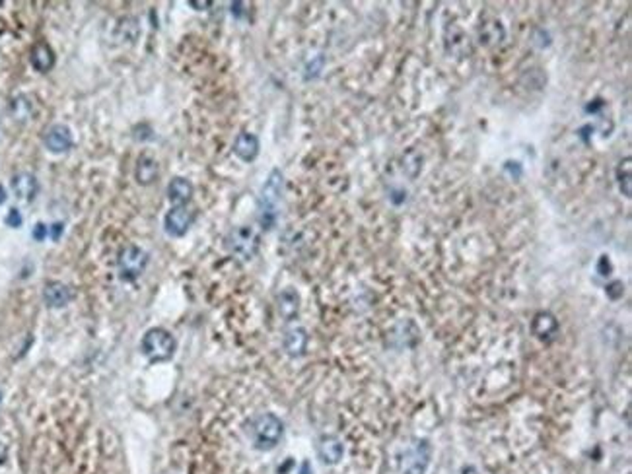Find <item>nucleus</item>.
Here are the masks:
<instances>
[{
	"mask_svg": "<svg viewBox=\"0 0 632 474\" xmlns=\"http://www.w3.org/2000/svg\"><path fill=\"white\" fill-rule=\"evenodd\" d=\"M148 264V253L139 245H127L121 249L117 259V270L121 280L125 282H133L144 272Z\"/></svg>",
	"mask_w": 632,
	"mask_h": 474,
	"instance_id": "obj_5",
	"label": "nucleus"
},
{
	"mask_svg": "<svg viewBox=\"0 0 632 474\" xmlns=\"http://www.w3.org/2000/svg\"><path fill=\"white\" fill-rule=\"evenodd\" d=\"M531 330H533V335L537 338H541V340H551L552 336L557 335V330H559V321L555 319V315L551 313H537L533 317V321H531Z\"/></svg>",
	"mask_w": 632,
	"mask_h": 474,
	"instance_id": "obj_17",
	"label": "nucleus"
},
{
	"mask_svg": "<svg viewBox=\"0 0 632 474\" xmlns=\"http://www.w3.org/2000/svg\"><path fill=\"white\" fill-rule=\"evenodd\" d=\"M279 313L280 317L286 323L294 321L298 313H300V296L296 292L294 288H284L282 292L279 293Z\"/></svg>",
	"mask_w": 632,
	"mask_h": 474,
	"instance_id": "obj_12",
	"label": "nucleus"
},
{
	"mask_svg": "<svg viewBox=\"0 0 632 474\" xmlns=\"http://www.w3.org/2000/svg\"><path fill=\"white\" fill-rule=\"evenodd\" d=\"M191 6H195L197 10H205V8L213 6V4L210 2H191Z\"/></svg>",
	"mask_w": 632,
	"mask_h": 474,
	"instance_id": "obj_24",
	"label": "nucleus"
},
{
	"mask_svg": "<svg viewBox=\"0 0 632 474\" xmlns=\"http://www.w3.org/2000/svg\"><path fill=\"white\" fill-rule=\"evenodd\" d=\"M317 455L325 465H337L345 455V447L341 443V439L335 436H323L317 443Z\"/></svg>",
	"mask_w": 632,
	"mask_h": 474,
	"instance_id": "obj_11",
	"label": "nucleus"
},
{
	"mask_svg": "<svg viewBox=\"0 0 632 474\" xmlns=\"http://www.w3.org/2000/svg\"><path fill=\"white\" fill-rule=\"evenodd\" d=\"M618 189L625 197H631V158H625V173L617 168Z\"/></svg>",
	"mask_w": 632,
	"mask_h": 474,
	"instance_id": "obj_19",
	"label": "nucleus"
},
{
	"mask_svg": "<svg viewBox=\"0 0 632 474\" xmlns=\"http://www.w3.org/2000/svg\"><path fill=\"white\" fill-rule=\"evenodd\" d=\"M73 132L67 124H51L43 134L45 148L51 153H65L73 148Z\"/></svg>",
	"mask_w": 632,
	"mask_h": 474,
	"instance_id": "obj_8",
	"label": "nucleus"
},
{
	"mask_svg": "<svg viewBox=\"0 0 632 474\" xmlns=\"http://www.w3.org/2000/svg\"><path fill=\"white\" fill-rule=\"evenodd\" d=\"M134 177H136V183L139 185H150V183L156 181L158 177V163H156L154 158L150 156H140L139 163L134 168Z\"/></svg>",
	"mask_w": 632,
	"mask_h": 474,
	"instance_id": "obj_18",
	"label": "nucleus"
},
{
	"mask_svg": "<svg viewBox=\"0 0 632 474\" xmlns=\"http://www.w3.org/2000/svg\"><path fill=\"white\" fill-rule=\"evenodd\" d=\"M168 198L171 205L185 206L193 198V185L185 177H176L168 185Z\"/></svg>",
	"mask_w": 632,
	"mask_h": 474,
	"instance_id": "obj_16",
	"label": "nucleus"
},
{
	"mask_svg": "<svg viewBox=\"0 0 632 474\" xmlns=\"http://www.w3.org/2000/svg\"><path fill=\"white\" fill-rule=\"evenodd\" d=\"M430 455H432V449H430V443L427 439H417L401 455V460H399L401 474H424L430 465Z\"/></svg>",
	"mask_w": 632,
	"mask_h": 474,
	"instance_id": "obj_6",
	"label": "nucleus"
},
{
	"mask_svg": "<svg viewBox=\"0 0 632 474\" xmlns=\"http://www.w3.org/2000/svg\"><path fill=\"white\" fill-rule=\"evenodd\" d=\"M73 299V292L67 284L63 282H47L43 288V301L45 306L51 307V309H60V307H67Z\"/></svg>",
	"mask_w": 632,
	"mask_h": 474,
	"instance_id": "obj_9",
	"label": "nucleus"
},
{
	"mask_svg": "<svg viewBox=\"0 0 632 474\" xmlns=\"http://www.w3.org/2000/svg\"><path fill=\"white\" fill-rule=\"evenodd\" d=\"M282 346H284V352L290 357L304 356L306 348H308V333L300 327L290 328V330H286V335H284Z\"/></svg>",
	"mask_w": 632,
	"mask_h": 474,
	"instance_id": "obj_14",
	"label": "nucleus"
},
{
	"mask_svg": "<svg viewBox=\"0 0 632 474\" xmlns=\"http://www.w3.org/2000/svg\"><path fill=\"white\" fill-rule=\"evenodd\" d=\"M63 232H65V224H63V222H55L51 226V230H49V235H51L53 241H59Z\"/></svg>",
	"mask_w": 632,
	"mask_h": 474,
	"instance_id": "obj_23",
	"label": "nucleus"
},
{
	"mask_svg": "<svg viewBox=\"0 0 632 474\" xmlns=\"http://www.w3.org/2000/svg\"><path fill=\"white\" fill-rule=\"evenodd\" d=\"M259 234L251 226L234 227L228 235L230 253L237 257L240 261H250L257 255L259 251Z\"/></svg>",
	"mask_w": 632,
	"mask_h": 474,
	"instance_id": "obj_4",
	"label": "nucleus"
},
{
	"mask_svg": "<svg viewBox=\"0 0 632 474\" xmlns=\"http://www.w3.org/2000/svg\"><path fill=\"white\" fill-rule=\"evenodd\" d=\"M6 198H8L6 189H4V185H0V206H2V205H4V203H6Z\"/></svg>",
	"mask_w": 632,
	"mask_h": 474,
	"instance_id": "obj_25",
	"label": "nucleus"
},
{
	"mask_svg": "<svg viewBox=\"0 0 632 474\" xmlns=\"http://www.w3.org/2000/svg\"><path fill=\"white\" fill-rule=\"evenodd\" d=\"M31 66L36 68L37 72H49L53 66H55V51L51 49V45L47 41H39V43L33 45L30 55Z\"/></svg>",
	"mask_w": 632,
	"mask_h": 474,
	"instance_id": "obj_13",
	"label": "nucleus"
},
{
	"mask_svg": "<svg viewBox=\"0 0 632 474\" xmlns=\"http://www.w3.org/2000/svg\"><path fill=\"white\" fill-rule=\"evenodd\" d=\"M140 348H142V354L146 356L150 364H164V362H169L171 357L176 356V336L162 327L150 328L142 336Z\"/></svg>",
	"mask_w": 632,
	"mask_h": 474,
	"instance_id": "obj_1",
	"label": "nucleus"
},
{
	"mask_svg": "<svg viewBox=\"0 0 632 474\" xmlns=\"http://www.w3.org/2000/svg\"><path fill=\"white\" fill-rule=\"evenodd\" d=\"M31 235H33V239L36 241H43L45 237H47V226H45L43 222H37L36 227H33V232H31Z\"/></svg>",
	"mask_w": 632,
	"mask_h": 474,
	"instance_id": "obj_22",
	"label": "nucleus"
},
{
	"mask_svg": "<svg viewBox=\"0 0 632 474\" xmlns=\"http://www.w3.org/2000/svg\"><path fill=\"white\" fill-rule=\"evenodd\" d=\"M31 111V105L28 102V97L26 95H20V97H16L14 102H12V113H14V117L18 121H23V119H28Z\"/></svg>",
	"mask_w": 632,
	"mask_h": 474,
	"instance_id": "obj_20",
	"label": "nucleus"
},
{
	"mask_svg": "<svg viewBox=\"0 0 632 474\" xmlns=\"http://www.w3.org/2000/svg\"><path fill=\"white\" fill-rule=\"evenodd\" d=\"M0 401H2V391H0Z\"/></svg>",
	"mask_w": 632,
	"mask_h": 474,
	"instance_id": "obj_27",
	"label": "nucleus"
},
{
	"mask_svg": "<svg viewBox=\"0 0 632 474\" xmlns=\"http://www.w3.org/2000/svg\"><path fill=\"white\" fill-rule=\"evenodd\" d=\"M6 460V447L4 445H0V465Z\"/></svg>",
	"mask_w": 632,
	"mask_h": 474,
	"instance_id": "obj_26",
	"label": "nucleus"
},
{
	"mask_svg": "<svg viewBox=\"0 0 632 474\" xmlns=\"http://www.w3.org/2000/svg\"><path fill=\"white\" fill-rule=\"evenodd\" d=\"M12 190H14L16 198L26 200V203H31V200L37 197V193H39L37 177L33 176V173H28V171L16 173V176L12 177Z\"/></svg>",
	"mask_w": 632,
	"mask_h": 474,
	"instance_id": "obj_10",
	"label": "nucleus"
},
{
	"mask_svg": "<svg viewBox=\"0 0 632 474\" xmlns=\"http://www.w3.org/2000/svg\"><path fill=\"white\" fill-rule=\"evenodd\" d=\"M282 173L280 169H272L271 176L261 189V197H259V222L263 230H271L277 224V206L282 197Z\"/></svg>",
	"mask_w": 632,
	"mask_h": 474,
	"instance_id": "obj_2",
	"label": "nucleus"
},
{
	"mask_svg": "<svg viewBox=\"0 0 632 474\" xmlns=\"http://www.w3.org/2000/svg\"><path fill=\"white\" fill-rule=\"evenodd\" d=\"M195 220V212L189 210L187 206H173L164 218V230L171 237H183Z\"/></svg>",
	"mask_w": 632,
	"mask_h": 474,
	"instance_id": "obj_7",
	"label": "nucleus"
},
{
	"mask_svg": "<svg viewBox=\"0 0 632 474\" xmlns=\"http://www.w3.org/2000/svg\"><path fill=\"white\" fill-rule=\"evenodd\" d=\"M234 152L240 160L251 163L259 156V139L251 132L237 134V139L234 142Z\"/></svg>",
	"mask_w": 632,
	"mask_h": 474,
	"instance_id": "obj_15",
	"label": "nucleus"
},
{
	"mask_svg": "<svg viewBox=\"0 0 632 474\" xmlns=\"http://www.w3.org/2000/svg\"><path fill=\"white\" fill-rule=\"evenodd\" d=\"M6 224L10 227H20L22 226V214L18 208H10V212L6 214Z\"/></svg>",
	"mask_w": 632,
	"mask_h": 474,
	"instance_id": "obj_21",
	"label": "nucleus"
},
{
	"mask_svg": "<svg viewBox=\"0 0 632 474\" xmlns=\"http://www.w3.org/2000/svg\"><path fill=\"white\" fill-rule=\"evenodd\" d=\"M282 436H284V424L279 416L271 414V412L257 416L251 424V439L259 451L274 449L280 443Z\"/></svg>",
	"mask_w": 632,
	"mask_h": 474,
	"instance_id": "obj_3",
	"label": "nucleus"
}]
</instances>
